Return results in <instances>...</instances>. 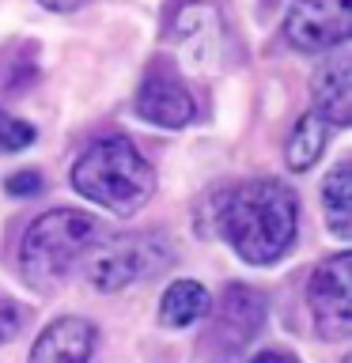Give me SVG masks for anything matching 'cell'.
<instances>
[{
	"mask_svg": "<svg viewBox=\"0 0 352 363\" xmlns=\"http://www.w3.org/2000/svg\"><path fill=\"white\" fill-rule=\"evenodd\" d=\"M216 227L246 265H277L299 235V197L277 178L238 182L216 204Z\"/></svg>",
	"mask_w": 352,
	"mask_h": 363,
	"instance_id": "1",
	"label": "cell"
},
{
	"mask_svg": "<svg viewBox=\"0 0 352 363\" xmlns=\"http://www.w3.org/2000/svg\"><path fill=\"white\" fill-rule=\"evenodd\" d=\"M72 189L114 216H133L152 201L155 170L129 136H102L72 163Z\"/></svg>",
	"mask_w": 352,
	"mask_h": 363,
	"instance_id": "2",
	"label": "cell"
},
{
	"mask_svg": "<svg viewBox=\"0 0 352 363\" xmlns=\"http://www.w3.org/2000/svg\"><path fill=\"white\" fill-rule=\"evenodd\" d=\"M99 238H102V223L95 216L72 212V208L42 212L23 235L19 269L27 284H34L38 291H50L76 265H84V257L91 254V246Z\"/></svg>",
	"mask_w": 352,
	"mask_h": 363,
	"instance_id": "3",
	"label": "cell"
},
{
	"mask_svg": "<svg viewBox=\"0 0 352 363\" xmlns=\"http://www.w3.org/2000/svg\"><path fill=\"white\" fill-rule=\"evenodd\" d=\"M163 246L155 242V235H121L95 242L91 254L84 257V272L99 291H121L125 284L152 277L163 265Z\"/></svg>",
	"mask_w": 352,
	"mask_h": 363,
	"instance_id": "4",
	"label": "cell"
},
{
	"mask_svg": "<svg viewBox=\"0 0 352 363\" xmlns=\"http://www.w3.org/2000/svg\"><path fill=\"white\" fill-rule=\"evenodd\" d=\"M307 306L314 329L326 340H341L352 333V254L341 250L322 261L307 280Z\"/></svg>",
	"mask_w": 352,
	"mask_h": 363,
	"instance_id": "5",
	"label": "cell"
},
{
	"mask_svg": "<svg viewBox=\"0 0 352 363\" xmlns=\"http://www.w3.org/2000/svg\"><path fill=\"white\" fill-rule=\"evenodd\" d=\"M136 113L159 129H182L197 118V99L175 61H152L136 91Z\"/></svg>",
	"mask_w": 352,
	"mask_h": 363,
	"instance_id": "6",
	"label": "cell"
},
{
	"mask_svg": "<svg viewBox=\"0 0 352 363\" xmlns=\"http://www.w3.org/2000/svg\"><path fill=\"white\" fill-rule=\"evenodd\" d=\"M284 34L303 53L334 50L352 34V0H292Z\"/></svg>",
	"mask_w": 352,
	"mask_h": 363,
	"instance_id": "7",
	"label": "cell"
},
{
	"mask_svg": "<svg viewBox=\"0 0 352 363\" xmlns=\"http://www.w3.org/2000/svg\"><path fill=\"white\" fill-rule=\"evenodd\" d=\"M261 325H265V299L246 288V284H227L220 303H216V325H212V337L220 340L224 348H243L250 345Z\"/></svg>",
	"mask_w": 352,
	"mask_h": 363,
	"instance_id": "8",
	"label": "cell"
},
{
	"mask_svg": "<svg viewBox=\"0 0 352 363\" xmlns=\"http://www.w3.org/2000/svg\"><path fill=\"white\" fill-rule=\"evenodd\" d=\"M91 352H95V325L87 318L65 314L38 333L31 363H91Z\"/></svg>",
	"mask_w": 352,
	"mask_h": 363,
	"instance_id": "9",
	"label": "cell"
},
{
	"mask_svg": "<svg viewBox=\"0 0 352 363\" xmlns=\"http://www.w3.org/2000/svg\"><path fill=\"white\" fill-rule=\"evenodd\" d=\"M220 38V16L212 4L204 0H175L167 11V42L182 45L193 53V61L201 65V57H209V50Z\"/></svg>",
	"mask_w": 352,
	"mask_h": 363,
	"instance_id": "10",
	"label": "cell"
},
{
	"mask_svg": "<svg viewBox=\"0 0 352 363\" xmlns=\"http://www.w3.org/2000/svg\"><path fill=\"white\" fill-rule=\"evenodd\" d=\"M311 95H314V113L329 125H345L352 121V61L348 57H334L314 72L311 79Z\"/></svg>",
	"mask_w": 352,
	"mask_h": 363,
	"instance_id": "11",
	"label": "cell"
},
{
	"mask_svg": "<svg viewBox=\"0 0 352 363\" xmlns=\"http://www.w3.org/2000/svg\"><path fill=\"white\" fill-rule=\"evenodd\" d=\"M209 311H212V295L197 280H175L163 291V303H159V322L170 329H186L193 322H201Z\"/></svg>",
	"mask_w": 352,
	"mask_h": 363,
	"instance_id": "12",
	"label": "cell"
},
{
	"mask_svg": "<svg viewBox=\"0 0 352 363\" xmlns=\"http://www.w3.org/2000/svg\"><path fill=\"white\" fill-rule=\"evenodd\" d=\"M322 208H326V223L337 238L352 235V163H341L326 174L322 182Z\"/></svg>",
	"mask_w": 352,
	"mask_h": 363,
	"instance_id": "13",
	"label": "cell"
},
{
	"mask_svg": "<svg viewBox=\"0 0 352 363\" xmlns=\"http://www.w3.org/2000/svg\"><path fill=\"white\" fill-rule=\"evenodd\" d=\"M322 147H326V121L311 110L295 121L288 144H284V159H288V167L295 174H303V170H311L322 159Z\"/></svg>",
	"mask_w": 352,
	"mask_h": 363,
	"instance_id": "14",
	"label": "cell"
},
{
	"mask_svg": "<svg viewBox=\"0 0 352 363\" xmlns=\"http://www.w3.org/2000/svg\"><path fill=\"white\" fill-rule=\"evenodd\" d=\"M27 144H34V125L19 121V118H11V113L0 110V155L23 152Z\"/></svg>",
	"mask_w": 352,
	"mask_h": 363,
	"instance_id": "15",
	"label": "cell"
},
{
	"mask_svg": "<svg viewBox=\"0 0 352 363\" xmlns=\"http://www.w3.org/2000/svg\"><path fill=\"white\" fill-rule=\"evenodd\" d=\"M8 193L11 197H34V193H42V174L38 170H19V174L8 178Z\"/></svg>",
	"mask_w": 352,
	"mask_h": 363,
	"instance_id": "16",
	"label": "cell"
},
{
	"mask_svg": "<svg viewBox=\"0 0 352 363\" xmlns=\"http://www.w3.org/2000/svg\"><path fill=\"white\" fill-rule=\"evenodd\" d=\"M19 325H23V314H19V306H11L8 299H0V348H4L8 340H16Z\"/></svg>",
	"mask_w": 352,
	"mask_h": 363,
	"instance_id": "17",
	"label": "cell"
},
{
	"mask_svg": "<svg viewBox=\"0 0 352 363\" xmlns=\"http://www.w3.org/2000/svg\"><path fill=\"white\" fill-rule=\"evenodd\" d=\"M250 363H299L295 356H288V352H277V348H269V352H258Z\"/></svg>",
	"mask_w": 352,
	"mask_h": 363,
	"instance_id": "18",
	"label": "cell"
},
{
	"mask_svg": "<svg viewBox=\"0 0 352 363\" xmlns=\"http://www.w3.org/2000/svg\"><path fill=\"white\" fill-rule=\"evenodd\" d=\"M50 11H76L79 4H87V0H42Z\"/></svg>",
	"mask_w": 352,
	"mask_h": 363,
	"instance_id": "19",
	"label": "cell"
}]
</instances>
